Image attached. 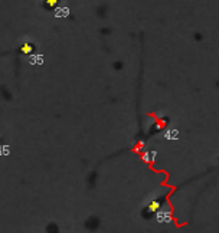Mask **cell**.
I'll use <instances>...</instances> for the list:
<instances>
[{
  "label": "cell",
  "instance_id": "1",
  "mask_svg": "<svg viewBox=\"0 0 219 233\" xmlns=\"http://www.w3.org/2000/svg\"><path fill=\"white\" fill-rule=\"evenodd\" d=\"M159 209H160V202H159V200H153V202L147 206V210L152 212V213H153V212H157Z\"/></svg>",
  "mask_w": 219,
  "mask_h": 233
},
{
  "label": "cell",
  "instance_id": "2",
  "mask_svg": "<svg viewBox=\"0 0 219 233\" xmlns=\"http://www.w3.org/2000/svg\"><path fill=\"white\" fill-rule=\"evenodd\" d=\"M22 51H23L25 53H29V52L32 51V46H30V45H25V46H22Z\"/></svg>",
  "mask_w": 219,
  "mask_h": 233
}]
</instances>
